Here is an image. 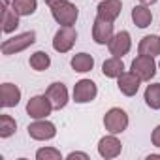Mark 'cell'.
I'll return each instance as SVG.
<instances>
[{"label": "cell", "instance_id": "23", "mask_svg": "<svg viewBox=\"0 0 160 160\" xmlns=\"http://www.w3.org/2000/svg\"><path fill=\"white\" fill-rule=\"evenodd\" d=\"M12 8L21 17H28L38 10V0H12Z\"/></svg>", "mask_w": 160, "mask_h": 160}, {"label": "cell", "instance_id": "21", "mask_svg": "<svg viewBox=\"0 0 160 160\" xmlns=\"http://www.w3.org/2000/svg\"><path fill=\"white\" fill-rule=\"evenodd\" d=\"M143 100L147 104V108L158 111L160 109V83H151L147 85L145 92H143Z\"/></svg>", "mask_w": 160, "mask_h": 160}, {"label": "cell", "instance_id": "20", "mask_svg": "<svg viewBox=\"0 0 160 160\" xmlns=\"http://www.w3.org/2000/svg\"><path fill=\"white\" fill-rule=\"evenodd\" d=\"M19 13H15L13 8H10L6 2H4V13H2V30L4 34H12L15 32V28L19 27Z\"/></svg>", "mask_w": 160, "mask_h": 160}, {"label": "cell", "instance_id": "10", "mask_svg": "<svg viewBox=\"0 0 160 160\" xmlns=\"http://www.w3.org/2000/svg\"><path fill=\"white\" fill-rule=\"evenodd\" d=\"M121 152H122V143L117 138V134H109V136L100 138V141H98V154L102 158L111 160V158H117Z\"/></svg>", "mask_w": 160, "mask_h": 160}, {"label": "cell", "instance_id": "14", "mask_svg": "<svg viewBox=\"0 0 160 160\" xmlns=\"http://www.w3.org/2000/svg\"><path fill=\"white\" fill-rule=\"evenodd\" d=\"M122 12V2L121 0H102L96 6V17L106 19V21H115Z\"/></svg>", "mask_w": 160, "mask_h": 160}, {"label": "cell", "instance_id": "17", "mask_svg": "<svg viewBox=\"0 0 160 160\" xmlns=\"http://www.w3.org/2000/svg\"><path fill=\"white\" fill-rule=\"evenodd\" d=\"M132 21L138 28H147L151 27L152 23V13L149 10V6L145 4H139V6H134L132 8Z\"/></svg>", "mask_w": 160, "mask_h": 160}, {"label": "cell", "instance_id": "18", "mask_svg": "<svg viewBox=\"0 0 160 160\" xmlns=\"http://www.w3.org/2000/svg\"><path fill=\"white\" fill-rule=\"evenodd\" d=\"M102 73H104L106 77H109V79L121 77V75L124 73V62H122V58H119V57H109L108 60H104V64H102Z\"/></svg>", "mask_w": 160, "mask_h": 160}, {"label": "cell", "instance_id": "3", "mask_svg": "<svg viewBox=\"0 0 160 160\" xmlns=\"http://www.w3.org/2000/svg\"><path fill=\"white\" fill-rule=\"evenodd\" d=\"M130 124L128 113L121 108H111L104 115V126L109 134H122Z\"/></svg>", "mask_w": 160, "mask_h": 160}, {"label": "cell", "instance_id": "8", "mask_svg": "<svg viewBox=\"0 0 160 160\" xmlns=\"http://www.w3.org/2000/svg\"><path fill=\"white\" fill-rule=\"evenodd\" d=\"M73 102L75 104H91L96 96H98V87L91 79H79L73 85Z\"/></svg>", "mask_w": 160, "mask_h": 160}, {"label": "cell", "instance_id": "15", "mask_svg": "<svg viewBox=\"0 0 160 160\" xmlns=\"http://www.w3.org/2000/svg\"><path fill=\"white\" fill-rule=\"evenodd\" d=\"M21 102V89L13 83H2L0 85V106L2 108H15Z\"/></svg>", "mask_w": 160, "mask_h": 160}, {"label": "cell", "instance_id": "6", "mask_svg": "<svg viewBox=\"0 0 160 160\" xmlns=\"http://www.w3.org/2000/svg\"><path fill=\"white\" fill-rule=\"evenodd\" d=\"M77 42V30L73 27H60L53 36V49L57 53H68Z\"/></svg>", "mask_w": 160, "mask_h": 160}, {"label": "cell", "instance_id": "29", "mask_svg": "<svg viewBox=\"0 0 160 160\" xmlns=\"http://www.w3.org/2000/svg\"><path fill=\"white\" fill-rule=\"evenodd\" d=\"M156 2H158V0H139V4H145V6H152Z\"/></svg>", "mask_w": 160, "mask_h": 160}, {"label": "cell", "instance_id": "9", "mask_svg": "<svg viewBox=\"0 0 160 160\" xmlns=\"http://www.w3.org/2000/svg\"><path fill=\"white\" fill-rule=\"evenodd\" d=\"M108 49H109V55H111V57L122 58L124 55H128L130 49H132V36H130V32H128V30L117 32V34L111 38V42L108 43Z\"/></svg>", "mask_w": 160, "mask_h": 160}, {"label": "cell", "instance_id": "16", "mask_svg": "<svg viewBox=\"0 0 160 160\" xmlns=\"http://www.w3.org/2000/svg\"><path fill=\"white\" fill-rule=\"evenodd\" d=\"M138 55H147V57H158L160 55V36L149 34L143 36L141 42L138 43Z\"/></svg>", "mask_w": 160, "mask_h": 160}, {"label": "cell", "instance_id": "2", "mask_svg": "<svg viewBox=\"0 0 160 160\" xmlns=\"http://www.w3.org/2000/svg\"><path fill=\"white\" fill-rule=\"evenodd\" d=\"M49 10H51L53 19H55L60 27H73L75 21H77V17H79L77 6L72 4V2H68V0H62L60 4H57V6H53V8H49Z\"/></svg>", "mask_w": 160, "mask_h": 160}, {"label": "cell", "instance_id": "13", "mask_svg": "<svg viewBox=\"0 0 160 160\" xmlns=\"http://www.w3.org/2000/svg\"><path fill=\"white\" fill-rule=\"evenodd\" d=\"M143 81L134 73V72H124L121 77H117V87L124 96H136L139 91V85Z\"/></svg>", "mask_w": 160, "mask_h": 160}, {"label": "cell", "instance_id": "28", "mask_svg": "<svg viewBox=\"0 0 160 160\" xmlns=\"http://www.w3.org/2000/svg\"><path fill=\"white\" fill-rule=\"evenodd\" d=\"M62 0H45V4L49 6V8H53V6H57V4H60Z\"/></svg>", "mask_w": 160, "mask_h": 160}, {"label": "cell", "instance_id": "4", "mask_svg": "<svg viewBox=\"0 0 160 160\" xmlns=\"http://www.w3.org/2000/svg\"><path fill=\"white\" fill-rule=\"evenodd\" d=\"M156 60L154 57H147V55H138L132 64H130V72H134L141 81H151V79L156 75Z\"/></svg>", "mask_w": 160, "mask_h": 160}, {"label": "cell", "instance_id": "25", "mask_svg": "<svg viewBox=\"0 0 160 160\" xmlns=\"http://www.w3.org/2000/svg\"><path fill=\"white\" fill-rule=\"evenodd\" d=\"M36 160H62V152L55 147H40L36 151Z\"/></svg>", "mask_w": 160, "mask_h": 160}, {"label": "cell", "instance_id": "22", "mask_svg": "<svg viewBox=\"0 0 160 160\" xmlns=\"http://www.w3.org/2000/svg\"><path fill=\"white\" fill-rule=\"evenodd\" d=\"M28 64H30V68L36 70V72H45V70L51 66V57H49L45 51H36V53L30 55Z\"/></svg>", "mask_w": 160, "mask_h": 160}, {"label": "cell", "instance_id": "12", "mask_svg": "<svg viewBox=\"0 0 160 160\" xmlns=\"http://www.w3.org/2000/svg\"><path fill=\"white\" fill-rule=\"evenodd\" d=\"M45 96L51 100V104H53V108L55 109H64L66 106H68V100H70V94H68V89H66V85L64 83H51L49 87H47V91H45Z\"/></svg>", "mask_w": 160, "mask_h": 160}, {"label": "cell", "instance_id": "27", "mask_svg": "<svg viewBox=\"0 0 160 160\" xmlns=\"http://www.w3.org/2000/svg\"><path fill=\"white\" fill-rule=\"evenodd\" d=\"M68 160H73V158H81V160H89V154L87 152H81V151H72L68 156Z\"/></svg>", "mask_w": 160, "mask_h": 160}, {"label": "cell", "instance_id": "1", "mask_svg": "<svg viewBox=\"0 0 160 160\" xmlns=\"http://www.w3.org/2000/svg\"><path fill=\"white\" fill-rule=\"evenodd\" d=\"M36 43V32L34 30H27V32H21V34H15L8 40L2 42L0 49H2V55L10 57V55H17L25 49H28L30 45Z\"/></svg>", "mask_w": 160, "mask_h": 160}, {"label": "cell", "instance_id": "7", "mask_svg": "<svg viewBox=\"0 0 160 160\" xmlns=\"http://www.w3.org/2000/svg\"><path fill=\"white\" fill-rule=\"evenodd\" d=\"M53 109L55 108L45 94H36L27 102V113L30 119H47Z\"/></svg>", "mask_w": 160, "mask_h": 160}, {"label": "cell", "instance_id": "26", "mask_svg": "<svg viewBox=\"0 0 160 160\" xmlns=\"http://www.w3.org/2000/svg\"><path fill=\"white\" fill-rule=\"evenodd\" d=\"M151 143H152L154 147H158V149H160V124L152 130V134H151Z\"/></svg>", "mask_w": 160, "mask_h": 160}, {"label": "cell", "instance_id": "24", "mask_svg": "<svg viewBox=\"0 0 160 160\" xmlns=\"http://www.w3.org/2000/svg\"><path fill=\"white\" fill-rule=\"evenodd\" d=\"M17 130V122L12 115H0V138L6 139V138H12Z\"/></svg>", "mask_w": 160, "mask_h": 160}, {"label": "cell", "instance_id": "19", "mask_svg": "<svg viewBox=\"0 0 160 160\" xmlns=\"http://www.w3.org/2000/svg\"><path fill=\"white\" fill-rule=\"evenodd\" d=\"M70 64H72V70L73 72H77V73H87V72H91L94 68V58L89 53H77V55L72 57Z\"/></svg>", "mask_w": 160, "mask_h": 160}, {"label": "cell", "instance_id": "11", "mask_svg": "<svg viewBox=\"0 0 160 160\" xmlns=\"http://www.w3.org/2000/svg\"><path fill=\"white\" fill-rule=\"evenodd\" d=\"M113 36H115V32H113V23L96 17L94 23H92V40H94V43H98V45H108Z\"/></svg>", "mask_w": 160, "mask_h": 160}, {"label": "cell", "instance_id": "5", "mask_svg": "<svg viewBox=\"0 0 160 160\" xmlns=\"http://www.w3.org/2000/svg\"><path fill=\"white\" fill-rule=\"evenodd\" d=\"M27 132L36 141H49L57 136V126H55V122H51L47 119H34L27 126Z\"/></svg>", "mask_w": 160, "mask_h": 160}]
</instances>
